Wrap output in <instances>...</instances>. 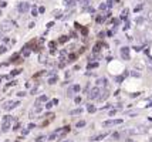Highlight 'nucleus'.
Instances as JSON below:
<instances>
[{
    "instance_id": "nucleus-1",
    "label": "nucleus",
    "mask_w": 152,
    "mask_h": 142,
    "mask_svg": "<svg viewBox=\"0 0 152 142\" xmlns=\"http://www.w3.org/2000/svg\"><path fill=\"white\" fill-rule=\"evenodd\" d=\"M14 28H16V24H14L10 19H6V20H3L1 23H0V31H1L3 34L12 33Z\"/></svg>"
},
{
    "instance_id": "nucleus-2",
    "label": "nucleus",
    "mask_w": 152,
    "mask_h": 142,
    "mask_svg": "<svg viewBox=\"0 0 152 142\" xmlns=\"http://www.w3.org/2000/svg\"><path fill=\"white\" fill-rule=\"evenodd\" d=\"M16 9H17V12L21 14H24V13H28V10L31 9V6H30V3L28 1H20L19 4L16 6Z\"/></svg>"
},
{
    "instance_id": "nucleus-3",
    "label": "nucleus",
    "mask_w": 152,
    "mask_h": 142,
    "mask_svg": "<svg viewBox=\"0 0 152 142\" xmlns=\"http://www.w3.org/2000/svg\"><path fill=\"white\" fill-rule=\"evenodd\" d=\"M19 105H20V101L19 100H14V101H6L1 105V108L6 109V111H12V109H14L16 107H19Z\"/></svg>"
},
{
    "instance_id": "nucleus-4",
    "label": "nucleus",
    "mask_w": 152,
    "mask_h": 142,
    "mask_svg": "<svg viewBox=\"0 0 152 142\" xmlns=\"http://www.w3.org/2000/svg\"><path fill=\"white\" fill-rule=\"evenodd\" d=\"M146 132V128L145 127H135V128H131L126 131L128 135H142Z\"/></svg>"
},
{
    "instance_id": "nucleus-5",
    "label": "nucleus",
    "mask_w": 152,
    "mask_h": 142,
    "mask_svg": "<svg viewBox=\"0 0 152 142\" xmlns=\"http://www.w3.org/2000/svg\"><path fill=\"white\" fill-rule=\"evenodd\" d=\"M99 94H101V88H98V87L91 88L90 92H88V100H98Z\"/></svg>"
},
{
    "instance_id": "nucleus-6",
    "label": "nucleus",
    "mask_w": 152,
    "mask_h": 142,
    "mask_svg": "<svg viewBox=\"0 0 152 142\" xmlns=\"http://www.w3.org/2000/svg\"><path fill=\"white\" fill-rule=\"evenodd\" d=\"M121 124H122V119H108V121L102 122L104 127H114V125H121Z\"/></svg>"
},
{
    "instance_id": "nucleus-7",
    "label": "nucleus",
    "mask_w": 152,
    "mask_h": 142,
    "mask_svg": "<svg viewBox=\"0 0 152 142\" xmlns=\"http://www.w3.org/2000/svg\"><path fill=\"white\" fill-rule=\"evenodd\" d=\"M107 84H108V80L102 77V78H98V80H97V82H95V87H98V88H105Z\"/></svg>"
},
{
    "instance_id": "nucleus-8",
    "label": "nucleus",
    "mask_w": 152,
    "mask_h": 142,
    "mask_svg": "<svg viewBox=\"0 0 152 142\" xmlns=\"http://www.w3.org/2000/svg\"><path fill=\"white\" fill-rule=\"evenodd\" d=\"M121 57H122L124 60H129V48L128 47L121 48Z\"/></svg>"
},
{
    "instance_id": "nucleus-9",
    "label": "nucleus",
    "mask_w": 152,
    "mask_h": 142,
    "mask_svg": "<svg viewBox=\"0 0 152 142\" xmlns=\"http://www.w3.org/2000/svg\"><path fill=\"white\" fill-rule=\"evenodd\" d=\"M57 81H58V77H57V74H56V75H50V77H48V80H47V82H48L50 85L57 84Z\"/></svg>"
},
{
    "instance_id": "nucleus-10",
    "label": "nucleus",
    "mask_w": 152,
    "mask_h": 142,
    "mask_svg": "<svg viewBox=\"0 0 152 142\" xmlns=\"http://www.w3.org/2000/svg\"><path fill=\"white\" fill-rule=\"evenodd\" d=\"M110 95V92L107 91V90H104V91H101V94H99L98 97V101H104V100H107V97Z\"/></svg>"
},
{
    "instance_id": "nucleus-11",
    "label": "nucleus",
    "mask_w": 152,
    "mask_h": 142,
    "mask_svg": "<svg viewBox=\"0 0 152 142\" xmlns=\"http://www.w3.org/2000/svg\"><path fill=\"white\" fill-rule=\"evenodd\" d=\"M9 129H10V122H3V124H1V131H3V132H7Z\"/></svg>"
},
{
    "instance_id": "nucleus-12",
    "label": "nucleus",
    "mask_w": 152,
    "mask_h": 142,
    "mask_svg": "<svg viewBox=\"0 0 152 142\" xmlns=\"http://www.w3.org/2000/svg\"><path fill=\"white\" fill-rule=\"evenodd\" d=\"M105 136H107V134H99V135L94 136V138H93V141H101V139H104Z\"/></svg>"
},
{
    "instance_id": "nucleus-13",
    "label": "nucleus",
    "mask_w": 152,
    "mask_h": 142,
    "mask_svg": "<svg viewBox=\"0 0 152 142\" xmlns=\"http://www.w3.org/2000/svg\"><path fill=\"white\" fill-rule=\"evenodd\" d=\"M37 101L39 102H48V98H47V95H41L37 98Z\"/></svg>"
},
{
    "instance_id": "nucleus-14",
    "label": "nucleus",
    "mask_w": 152,
    "mask_h": 142,
    "mask_svg": "<svg viewBox=\"0 0 152 142\" xmlns=\"http://www.w3.org/2000/svg\"><path fill=\"white\" fill-rule=\"evenodd\" d=\"M83 112V109L81 108H77V109H73V111H70V115H78Z\"/></svg>"
},
{
    "instance_id": "nucleus-15",
    "label": "nucleus",
    "mask_w": 152,
    "mask_h": 142,
    "mask_svg": "<svg viewBox=\"0 0 152 142\" xmlns=\"http://www.w3.org/2000/svg\"><path fill=\"white\" fill-rule=\"evenodd\" d=\"M46 139H47L46 135H40L36 138V142H46Z\"/></svg>"
},
{
    "instance_id": "nucleus-16",
    "label": "nucleus",
    "mask_w": 152,
    "mask_h": 142,
    "mask_svg": "<svg viewBox=\"0 0 152 142\" xmlns=\"http://www.w3.org/2000/svg\"><path fill=\"white\" fill-rule=\"evenodd\" d=\"M74 3H75V0H64V6H73Z\"/></svg>"
},
{
    "instance_id": "nucleus-17",
    "label": "nucleus",
    "mask_w": 152,
    "mask_h": 142,
    "mask_svg": "<svg viewBox=\"0 0 152 142\" xmlns=\"http://www.w3.org/2000/svg\"><path fill=\"white\" fill-rule=\"evenodd\" d=\"M146 21L152 24V10L151 12H148V14H146Z\"/></svg>"
},
{
    "instance_id": "nucleus-18",
    "label": "nucleus",
    "mask_w": 152,
    "mask_h": 142,
    "mask_svg": "<svg viewBox=\"0 0 152 142\" xmlns=\"http://www.w3.org/2000/svg\"><path fill=\"white\" fill-rule=\"evenodd\" d=\"M31 16H33V17L39 16V9H37V7H33V9H31Z\"/></svg>"
},
{
    "instance_id": "nucleus-19",
    "label": "nucleus",
    "mask_w": 152,
    "mask_h": 142,
    "mask_svg": "<svg viewBox=\"0 0 152 142\" xmlns=\"http://www.w3.org/2000/svg\"><path fill=\"white\" fill-rule=\"evenodd\" d=\"M87 109H88V112H95V107H94V105H91V104H88Z\"/></svg>"
},
{
    "instance_id": "nucleus-20",
    "label": "nucleus",
    "mask_w": 152,
    "mask_h": 142,
    "mask_svg": "<svg viewBox=\"0 0 152 142\" xmlns=\"http://www.w3.org/2000/svg\"><path fill=\"white\" fill-rule=\"evenodd\" d=\"M73 90H74V92H80V90H81V87H80L78 84H75V85H73Z\"/></svg>"
},
{
    "instance_id": "nucleus-21",
    "label": "nucleus",
    "mask_w": 152,
    "mask_h": 142,
    "mask_svg": "<svg viewBox=\"0 0 152 142\" xmlns=\"http://www.w3.org/2000/svg\"><path fill=\"white\" fill-rule=\"evenodd\" d=\"M6 51H7V46H0V54H3Z\"/></svg>"
},
{
    "instance_id": "nucleus-22",
    "label": "nucleus",
    "mask_w": 152,
    "mask_h": 142,
    "mask_svg": "<svg viewBox=\"0 0 152 142\" xmlns=\"http://www.w3.org/2000/svg\"><path fill=\"white\" fill-rule=\"evenodd\" d=\"M98 67V63H90L88 64V68H97Z\"/></svg>"
},
{
    "instance_id": "nucleus-23",
    "label": "nucleus",
    "mask_w": 152,
    "mask_h": 142,
    "mask_svg": "<svg viewBox=\"0 0 152 142\" xmlns=\"http://www.w3.org/2000/svg\"><path fill=\"white\" fill-rule=\"evenodd\" d=\"M84 125H86V121H80V122H77L75 127H77V128H81V127H84Z\"/></svg>"
},
{
    "instance_id": "nucleus-24",
    "label": "nucleus",
    "mask_w": 152,
    "mask_h": 142,
    "mask_svg": "<svg viewBox=\"0 0 152 142\" xmlns=\"http://www.w3.org/2000/svg\"><path fill=\"white\" fill-rule=\"evenodd\" d=\"M20 73H21V70H20V68L19 70H13V71H12V75H19Z\"/></svg>"
},
{
    "instance_id": "nucleus-25",
    "label": "nucleus",
    "mask_w": 152,
    "mask_h": 142,
    "mask_svg": "<svg viewBox=\"0 0 152 142\" xmlns=\"http://www.w3.org/2000/svg\"><path fill=\"white\" fill-rule=\"evenodd\" d=\"M73 94H74V90H73V85L68 88V97H73Z\"/></svg>"
},
{
    "instance_id": "nucleus-26",
    "label": "nucleus",
    "mask_w": 152,
    "mask_h": 142,
    "mask_svg": "<svg viewBox=\"0 0 152 142\" xmlns=\"http://www.w3.org/2000/svg\"><path fill=\"white\" fill-rule=\"evenodd\" d=\"M39 63H46V57L44 55H39Z\"/></svg>"
},
{
    "instance_id": "nucleus-27",
    "label": "nucleus",
    "mask_w": 152,
    "mask_h": 142,
    "mask_svg": "<svg viewBox=\"0 0 152 142\" xmlns=\"http://www.w3.org/2000/svg\"><path fill=\"white\" fill-rule=\"evenodd\" d=\"M17 97H20V98L21 97H26V92L24 91H20V92H17Z\"/></svg>"
},
{
    "instance_id": "nucleus-28",
    "label": "nucleus",
    "mask_w": 152,
    "mask_h": 142,
    "mask_svg": "<svg viewBox=\"0 0 152 142\" xmlns=\"http://www.w3.org/2000/svg\"><path fill=\"white\" fill-rule=\"evenodd\" d=\"M51 107H53V102H50V101H48V102L46 104V108H47V109H50Z\"/></svg>"
},
{
    "instance_id": "nucleus-29",
    "label": "nucleus",
    "mask_w": 152,
    "mask_h": 142,
    "mask_svg": "<svg viewBox=\"0 0 152 142\" xmlns=\"http://www.w3.org/2000/svg\"><path fill=\"white\" fill-rule=\"evenodd\" d=\"M4 39H6V37H4V34L0 31V43H1V41H4Z\"/></svg>"
},
{
    "instance_id": "nucleus-30",
    "label": "nucleus",
    "mask_w": 152,
    "mask_h": 142,
    "mask_svg": "<svg viewBox=\"0 0 152 142\" xmlns=\"http://www.w3.org/2000/svg\"><path fill=\"white\" fill-rule=\"evenodd\" d=\"M148 68H149V70L152 71V58H151L149 61H148Z\"/></svg>"
},
{
    "instance_id": "nucleus-31",
    "label": "nucleus",
    "mask_w": 152,
    "mask_h": 142,
    "mask_svg": "<svg viewBox=\"0 0 152 142\" xmlns=\"http://www.w3.org/2000/svg\"><path fill=\"white\" fill-rule=\"evenodd\" d=\"M74 101H75V104H80V102H81V98H80V97H75Z\"/></svg>"
},
{
    "instance_id": "nucleus-32",
    "label": "nucleus",
    "mask_w": 152,
    "mask_h": 142,
    "mask_svg": "<svg viewBox=\"0 0 152 142\" xmlns=\"http://www.w3.org/2000/svg\"><path fill=\"white\" fill-rule=\"evenodd\" d=\"M44 10H46V9H44V7L41 6V7L39 9V13H44Z\"/></svg>"
},
{
    "instance_id": "nucleus-33",
    "label": "nucleus",
    "mask_w": 152,
    "mask_h": 142,
    "mask_svg": "<svg viewBox=\"0 0 152 142\" xmlns=\"http://www.w3.org/2000/svg\"><path fill=\"white\" fill-rule=\"evenodd\" d=\"M113 138H115V139H118V138H119V134H117V132H115V134H113Z\"/></svg>"
},
{
    "instance_id": "nucleus-34",
    "label": "nucleus",
    "mask_w": 152,
    "mask_h": 142,
    "mask_svg": "<svg viewBox=\"0 0 152 142\" xmlns=\"http://www.w3.org/2000/svg\"><path fill=\"white\" fill-rule=\"evenodd\" d=\"M36 128V125H34V124H30V125H28V129H34Z\"/></svg>"
},
{
    "instance_id": "nucleus-35",
    "label": "nucleus",
    "mask_w": 152,
    "mask_h": 142,
    "mask_svg": "<svg viewBox=\"0 0 152 142\" xmlns=\"http://www.w3.org/2000/svg\"><path fill=\"white\" fill-rule=\"evenodd\" d=\"M99 9H101V10H104V9H107V4H101V6H99Z\"/></svg>"
},
{
    "instance_id": "nucleus-36",
    "label": "nucleus",
    "mask_w": 152,
    "mask_h": 142,
    "mask_svg": "<svg viewBox=\"0 0 152 142\" xmlns=\"http://www.w3.org/2000/svg\"><path fill=\"white\" fill-rule=\"evenodd\" d=\"M14 131H17V129H20V124H17V125H16V127H14Z\"/></svg>"
},
{
    "instance_id": "nucleus-37",
    "label": "nucleus",
    "mask_w": 152,
    "mask_h": 142,
    "mask_svg": "<svg viewBox=\"0 0 152 142\" xmlns=\"http://www.w3.org/2000/svg\"><path fill=\"white\" fill-rule=\"evenodd\" d=\"M126 142H135V141H132V139H126Z\"/></svg>"
},
{
    "instance_id": "nucleus-38",
    "label": "nucleus",
    "mask_w": 152,
    "mask_h": 142,
    "mask_svg": "<svg viewBox=\"0 0 152 142\" xmlns=\"http://www.w3.org/2000/svg\"><path fill=\"white\" fill-rule=\"evenodd\" d=\"M63 142H73V141H63Z\"/></svg>"
},
{
    "instance_id": "nucleus-39",
    "label": "nucleus",
    "mask_w": 152,
    "mask_h": 142,
    "mask_svg": "<svg viewBox=\"0 0 152 142\" xmlns=\"http://www.w3.org/2000/svg\"><path fill=\"white\" fill-rule=\"evenodd\" d=\"M149 142H152V138H151V139H149Z\"/></svg>"
},
{
    "instance_id": "nucleus-40",
    "label": "nucleus",
    "mask_w": 152,
    "mask_h": 142,
    "mask_svg": "<svg viewBox=\"0 0 152 142\" xmlns=\"http://www.w3.org/2000/svg\"><path fill=\"white\" fill-rule=\"evenodd\" d=\"M0 16H1V12H0Z\"/></svg>"
}]
</instances>
